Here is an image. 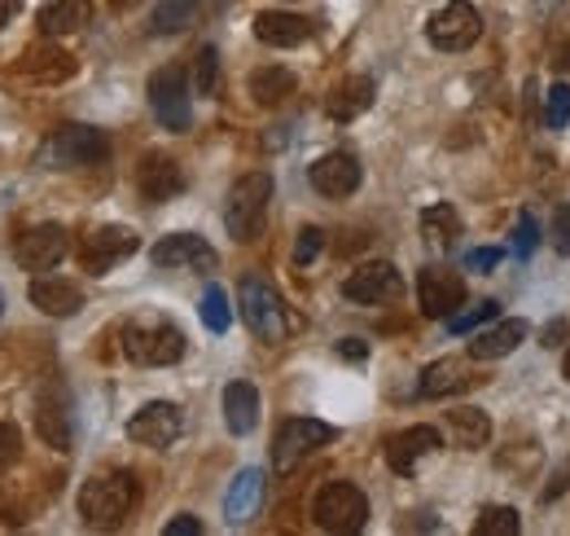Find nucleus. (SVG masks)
<instances>
[{"mask_svg": "<svg viewBox=\"0 0 570 536\" xmlns=\"http://www.w3.org/2000/svg\"><path fill=\"white\" fill-rule=\"evenodd\" d=\"M339 357H346V361H364V357H369V343L346 339V343H339Z\"/></svg>", "mask_w": 570, "mask_h": 536, "instance_id": "43", "label": "nucleus"}, {"mask_svg": "<svg viewBox=\"0 0 570 536\" xmlns=\"http://www.w3.org/2000/svg\"><path fill=\"white\" fill-rule=\"evenodd\" d=\"M35 426H40V435L58 449V453H66L71 449V440H75V431H71V409L66 404H40L35 409Z\"/></svg>", "mask_w": 570, "mask_h": 536, "instance_id": "30", "label": "nucleus"}, {"mask_svg": "<svg viewBox=\"0 0 570 536\" xmlns=\"http://www.w3.org/2000/svg\"><path fill=\"white\" fill-rule=\"evenodd\" d=\"M321 247H325V234H321L317 225H308V229L299 234V243H294V265L308 268L317 256H321Z\"/></svg>", "mask_w": 570, "mask_h": 536, "instance_id": "38", "label": "nucleus"}, {"mask_svg": "<svg viewBox=\"0 0 570 536\" xmlns=\"http://www.w3.org/2000/svg\"><path fill=\"white\" fill-rule=\"evenodd\" d=\"M549 238H553V251H558V256H570V203H558V207H553Z\"/></svg>", "mask_w": 570, "mask_h": 536, "instance_id": "39", "label": "nucleus"}, {"mask_svg": "<svg viewBox=\"0 0 570 536\" xmlns=\"http://www.w3.org/2000/svg\"><path fill=\"white\" fill-rule=\"evenodd\" d=\"M18 453H22V435H18V426H13V422H0V471H4V466H13V462H18Z\"/></svg>", "mask_w": 570, "mask_h": 536, "instance_id": "40", "label": "nucleus"}, {"mask_svg": "<svg viewBox=\"0 0 570 536\" xmlns=\"http://www.w3.org/2000/svg\"><path fill=\"white\" fill-rule=\"evenodd\" d=\"M123 357L132 365H176L185 357V334L176 321L158 317V312H141L123 326Z\"/></svg>", "mask_w": 570, "mask_h": 536, "instance_id": "2", "label": "nucleus"}, {"mask_svg": "<svg viewBox=\"0 0 570 536\" xmlns=\"http://www.w3.org/2000/svg\"><path fill=\"white\" fill-rule=\"evenodd\" d=\"M342 295L351 303H369V308L395 303L404 295V277H400V268L386 265V260H364L360 268H351V277L342 281Z\"/></svg>", "mask_w": 570, "mask_h": 536, "instance_id": "10", "label": "nucleus"}, {"mask_svg": "<svg viewBox=\"0 0 570 536\" xmlns=\"http://www.w3.org/2000/svg\"><path fill=\"white\" fill-rule=\"evenodd\" d=\"M93 18V0H44L40 4V31L44 35H71Z\"/></svg>", "mask_w": 570, "mask_h": 536, "instance_id": "25", "label": "nucleus"}, {"mask_svg": "<svg viewBox=\"0 0 570 536\" xmlns=\"http://www.w3.org/2000/svg\"><path fill=\"white\" fill-rule=\"evenodd\" d=\"M194 89L203 97H220V53H216V44L198 49V58H194Z\"/></svg>", "mask_w": 570, "mask_h": 536, "instance_id": "32", "label": "nucleus"}, {"mask_svg": "<svg viewBox=\"0 0 570 536\" xmlns=\"http://www.w3.org/2000/svg\"><path fill=\"white\" fill-rule=\"evenodd\" d=\"M136 189L145 203H172L185 194V167L172 158V154H145L136 163Z\"/></svg>", "mask_w": 570, "mask_h": 536, "instance_id": "14", "label": "nucleus"}, {"mask_svg": "<svg viewBox=\"0 0 570 536\" xmlns=\"http://www.w3.org/2000/svg\"><path fill=\"white\" fill-rule=\"evenodd\" d=\"M360 176L364 172H360V158L351 150H334V154L317 158L312 172H308V181H312V189L321 198H346V194H355L360 189Z\"/></svg>", "mask_w": 570, "mask_h": 536, "instance_id": "16", "label": "nucleus"}, {"mask_svg": "<svg viewBox=\"0 0 570 536\" xmlns=\"http://www.w3.org/2000/svg\"><path fill=\"white\" fill-rule=\"evenodd\" d=\"M483 35V18L469 0H448L431 22H426V40L444 53H465L474 40Z\"/></svg>", "mask_w": 570, "mask_h": 536, "instance_id": "9", "label": "nucleus"}, {"mask_svg": "<svg viewBox=\"0 0 570 536\" xmlns=\"http://www.w3.org/2000/svg\"><path fill=\"white\" fill-rule=\"evenodd\" d=\"M373 80L369 75H346L342 84L330 89V97H325V111H330V120H339V124H351V120H360L369 106H373Z\"/></svg>", "mask_w": 570, "mask_h": 536, "instance_id": "23", "label": "nucleus"}, {"mask_svg": "<svg viewBox=\"0 0 570 536\" xmlns=\"http://www.w3.org/2000/svg\"><path fill=\"white\" fill-rule=\"evenodd\" d=\"M444 426H448L456 449H483L491 440V418L483 409H469V404L465 409H448Z\"/></svg>", "mask_w": 570, "mask_h": 536, "instance_id": "26", "label": "nucleus"}, {"mask_svg": "<svg viewBox=\"0 0 570 536\" xmlns=\"http://www.w3.org/2000/svg\"><path fill=\"white\" fill-rule=\"evenodd\" d=\"M66 256V229L62 225H35L13 243V260L31 272H44Z\"/></svg>", "mask_w": 570, "mask_h": 536, "instance_id": "17", "label": "nucleus"}, {"mask_svg": "<svg viewBox=\"0 0 570 536\" xmlns=\"http://www.w3.org/2000/svg\"><path fill=\"white\" fill-rule=\"evenodd\" d=\"M136 247H141V238H136L132 229H123V225H102V229H93V234L84 238L80 265L89 268L93 277H102V272H111L118 260H127Z\"/></svg>", "mask_w": 570, "mask_h": 536, "instance_id": "13", "label": "nucleus"}, {"mask_svg": "<svg viewBox=\"0 0 570 536\" xmlns=\"http://www.w3.org/2000/svg\"><path fill=\"white\" fill-rule=\"evenodd\" d=\"M435 449H439V431L435 426H408V431H400V435L386 440V462H391V471L413 475L417 462L431 457Z\"/></svg>", "mask_w": 570, "mask_h": 536, "instance_id": "21", "label": "nucleus"}, {"mask_svg": "<svg viewBox=\"0 0 570 536\" xmlns=\"http://www.w3.org/2000/svg\"><path fill=\"white\" fill-rule=\"evenodd\" d=\"M272 203V176L268 172H246L225 198V229L232 243H255L263 234V216Z\"/></svg>", "mask_w": 570, "mask_h": 536, "instance_id": "3", "label": "nucleus"}, {"mask_svg": "<svg viewBox=\"0 0 570 536\" xmlns=\"http://www.w3.org/2000/svg\"><path fill=\"white\" fill-rule=\"evenodd\" d=\"M194 13H198V0H158V9H154V22H149V31H154V35H172V31H185V27L194 22Z\"/></svg>", "mask_w": 570, "mask_h": 536, "instance_id": "31", "label": "nucleus"}, {"mask_svg": "<svg viewBox=\"0 0 570 536\" xmlns=\"http://www.w3.org/2000/svg\"><path fill=\"white\" fill-rule=\"evenodd\" d=\"M460 388H469V374H465V361H456V357L426 365V374H422V396H431V401H444Z\"/></svg>", "mask_w": 570, "mask_h": 536, "instance_id": "28", "label": "nucleus"}, {"mask_svg": "<svg viewBox=\"0 0 570 536\" xmlns=\"http://www.w3.org/2000/svg\"><path fill=\"white\" fill-rule=\"evenodd\" d=\"M294 89H299V80H294V71H286V66H259V71L250 75V97H255L259 106H281Z\"/></svg>", "mask_w": 570, "mask_h": 536, "instance_id": "27", "label": "nucleus"}, {"mask_svg": "<svg viewBox=\"0 0 570 536\" xmlns=\"http://www.w3.org/2000/svg\"><path fill=\"white\" fill-rule=\"evenodd\" d=\"M496 265H500V251H496V247H478V251L465 256V268H469V272H491Z\"/></svg>", "mask_w": 570, "mask_h": 536, "instance_id": "41", "label": "nucleus"}, {"mask_svg": "<svg viewBox=\"0 0 570 536\" xmlns=\"http://www.w3.org/2000/svg\"><path fill=\"white\" fill-rule=\"evenodd\" d=\"M570 124V89L567 84H553L549 93H545V128H567Z\"/></svg>", "mask_w": 570, "mask_h": 536, "instance_id": "36", "label": "nucleus"}, {"mask_svg": "<svg viewBox=\"0 0 570 536\" xmlns=\"http://www.w3.org/2000/svg\"><path fill=\"white\" fill-rule=\"evenodd\" d=\"M141 502V488L127 471H111V475H93L80 493V519L84 528H97V533H111V528H123L127 515L136 511Z\"/></svg>", "mask_w": 570, "mask_h": 536, "instance_id": "1", "label": "nucleus"}, {"mask_svg": "<svg viewBox=\"0 0 570 536\" xmlns=\"http://www.w3.org/2000/svg\"><path fill=\"white\" fill-rule=\"evenodd\" d=\"M114 9H132V4H136V0H111Z\"/></svg>", "mask_w": 570, "mask_h": 536, "instance_id": "46", "label": "nucleus"}, {"mask_svg": "<svg viewBox=\"0 0 570 536\" xmlns=\"http://www.w3.org/2000/svg\"><path fill=\"white\" fill-rule=\"evenodd\" d=\"M198 312H203V326H207L211 334H225L228 326H232V308H228L225 286H207V290H203Z\"/></svg>", "mask_w": 570, "mask_h": 536, "instance_id": "33", "label": "nucleus"}, {"mask_svg": "<svg viewBox=\"0 0 570 536\" xmlns=\"http://www.w3.org/2000/svg\"><path fill=\"white\" fill-rule=\"evenodd\" d=\"M13 9H18V0H0V27L13 18Z\"/></svg>", "mask_w": 570, "mask_h": 536, "instance_id": "45", "label": "nucleus"}, {"mask_svg": "<svg viewBox=\"0 0 570 536\" xmlns=\"http://www.w3.org/2000/svg\"><path fill=\"white\" fill-rule=\"evenodd\" d=\"M312 35V22L299 18V13H286V9H263L255 13V40L268 44V49H294Z\"/></svg>", "mask_w": 570, "mask_h": 536, "instance_id": "20", "label": "nucleus"}, {"mask_svg": "<svg viewBox=\"0 0 570 536\" xmlns=\"http://www.w3.org/2000/svg\"><path fill=\"white\" fill-rule=\"evenodd\" d=\"M149 260H154V268H189V272H211L220 265L216 247L203 243L198 234H167L163 243H154Z\"/></svg>", "mask_w": 570, "mask_h": 536, "instance_id": "15", "label": "nucleus"}, {"mask_svg": "<svg viewBox=\"0 0 570 536\" xmlns=\"http://www.w3.org/2000/svg\"><path fill=\"white\" fill-rule=\"evenodd\" d=\"M312 519H317V528H325V533L351 536L369 524V502H364V493H360L355 484L334 480V484H325V488L312 497Z\"/></svg>", "mask_w": 570, "mask_h": 536, "instance_id": "6", "label": "nucleus"}, {"mask_svg": "<svg viewBox=\"0 0 570 536\" xmlns=\"http://www.w3.org/2000/svg\"><path fill=\"white\" fill-rule=\"evenodd\" d=\"M237 303H241V321L250 326L255 339H263V343H281V339H286L290 321H286V303H281V295L272 290V281H263V277H241Z\"/></svg>", "mask_w": 570, "mask_h": 536, "instance_id": "5", "label": "nucleus"}, {"mask_svg": "<svg viewBox=\"0 0 570 536\" xmlns=\"http://www.w3.org/2000/svg\"><path fill=\"white\" fill-rule=\"evenodd\" d=\"M263 497H268V475L259 466L237 471V480L228 484L225 493V519L228 524H250L263 511Z\"/></svg>", "mask_w": 570, "mask_h": 536, "instance_id": "18", "label": "nucleus"}, {"mask_svg": "<svg viewBox=\"0 0 570 536\" xmlns=\"http://www.w3.org/2000/svg\"><path fill=\"white\" fill-rule=\"evenodd\" d=\"M562 374H567V379H570V352H567V365H562Z\"/></svg>", "mask_w": 570, "mask_h": 536, "instance_id": "47", "label": "nucleus"}, {"mask_svg": "<svg viewBox=\"0 0 570 536\" xmlns=\"http://www.w3.org/2000/svg\"><path fill=\"white\" fill-rule=\"evenodd\" d=\"M422 234H426V243H431L435 251H448L456 243V234H460V216H456L448 203L426 207V212H422Z\"/></svg>", "mask_w": 570, "mask_h": 536, "instance_id": "29", "label": "nucleus"}, {"mask_svg": "<svg viewBox=\"0 0 570 536\" xmlns=\"http://www.w3.org/2000/svg\"><path fill=\"white\" fill-rule=\"evenodd\" d=\"M106 154H111V136L102 133V128H93V124H66V128H58V133L40 145L35 163L62 172V167H89V163H102Z\"/></svg>", "mask_w": 570, "mask_h": 536, "instance_id": "4", "label": "nucleus"}, {"mask_svg": "<svg viewBox=\"0 0 570 536\" xmlns=\"http://www.w3.org/2000/svg\"><path fill=\"white\" fill-rule=\"evenodd\" d=\"M536 243H540V225H536L531 212H522V216H518V229H514V256L527 260V256L536 251Z\"/></svg>", "mask_w": 570, "mask_h": 536, "instance_id": "37", "label": "nucleus"}, {"mask_svg": "<svg viewBox=\"0 0 570 536\" xmlns=\"http://www.w3.org/2000/svg\"><path fill=\"white\" fill-rule=\"evenodd\" d=\"M518 533H522V519L509 506H487L478 515V524H474V536H518Z\"/></svg>", "mask_w": 570, "mask_h": 536, "instance_id": "34", "label": "nucleus"}, {"mask_svg": "<svg viewBox=\"0 0 570 536\" xmlns=\"http://www.w3.org/2000/svg\"><path fill=\"white\" fill-rule=\"evenodd\" d=\"M149 106H154V120L167 128V133H189L194 124V102H189V75L180 66H158L149 75Z\"/></svg>", "mask_w": 570, "mask_h": 536, "instance_id": "7", "label": "nucleus"}, {"mask_svg": "<svg viewBox=\"0 0 570 536\" xmlns=\"http://www.w3.org/2000/svg\"><path fill=\"white\" fill-rule=\"evenodd\" d=\"M417 299H422V312L435 317V321H448L456 308L465 303V277L456 268L431 265L417 272Z\"/></svg>", "mask_w": 570, "mask_h": 536, "instance_id": "12", "label": "nucleus"}, {"mask_svg": "<svg viewBox=\"0 0 570 536\" xmlns=\"http://www.w3.org/2000/svg\"><path fill=\"white\" fill-rule=\"evenodd\" d=\"M330 440H339V431H334L330 422H321V418H290V422H281V431H277V440H272V466L286 475V471H294L308 453L325 449Z\"/></svg>", "mask_w": 570, "mask_h": 536, "instance_id": "8", "label": "nucleus"}, {"mask_svg": "<svg viewBox=\"0 0 570 536\" xmlns=\"http://www.w3.org/2000/svg\"><path fill=\"white\" fill-rule=\"evenodd\" d=\"M31 303L49 317H75L84 308V290L66 277H35L31 281Z\"/></svg>", "mask_w": 570, "mask_h": 536, "instance_id": "22", "label": "nucleus"}, {"mask_svg": "<svg viewBox=\"0 0 570 536\" xmlns=\"http://www.w3.org/2000/svg\"><path fill=\"white\" fill-rule=\"evenodd\" d=\"M562 330H567V326H562V321H553V326L545 330V339H540V343H545V348H553V343H562Z\"/></svg>", "mask_w": 570, "mask_h": 536, "instance_id": "44", "label": "nucleus"}, {"mask_svg": "<svg viewBox=\"0 0 570 536\" xmlns=\"http://www.w3.org/2000/svg\"><path fill=\"white\" fill-rule=\"evenodd\" d=\"M163 533H167V536H198V533H203V524H198L194 515H180V519H172Z\"/></svg>", "mask_w": 570, "mask_h": 536, "instance_id": "42", "label": "nucleus"}, {"mask_svg": "<svg viewBox=\"0 0 570 536\" xmlns=\"http://www.w3.org/2000/svg\"><path fill=\"white\" fill-rule=\"evenodd\" d=\"M180 431H185V413H180V404L172 401H149L145 409H136L132 422H127V440L145 444V449H172L180 440Z\"/></svg>", "mask_w": 570, "mask_h": 536, "instance_id": "11", "label": "nucleus"}, {"mask_svg": "<svg viewBox=\"0 0 570 536\" xmlns=\"http://www.w3.org/2000/svg\"><path fill=\"white\" fill-rule=\"evenodd\" d=\"M527 321L522 317H505V321H496V326H478L474 330V339H469V357L474 361H500V357H509L522 339H527Z\"/></svg>", "mask_w": 570, "mask_h": 536, "instance_id": "19", "label": "nucleus"}, {"mask_svg": "<svg viewBox=\"0 0 570 536\" xmlns=\"http://www.w3.org/2000/svg\"><path fill=\"white\" fill-rule=\"evenodd\" d=\"M225 422L232 435H250L259 426V388L246 379H232L225 388Z\"/></svg>", "mask_w": 570, "mask_h": 536, "instance_id": "24", "label": "nucleus"}, {"mask_svg": "<svg viewBox=\"0 0 570 536\" xmlns=\"http://www.w3.org/2000/svg\"><path fill=\"white\" fill-rule=\"evenodd\" d=\"M500 317V303L496 299H483V303H474L469 312H453L448 317V330L453 334H474L478 326H487V321H496Z\"/></svg>", "mask_w": 570, "mask_h": 536, "instance_id": "35", "label": "nucleus"}, {"mask_svg": "<svg viewBox=\"0 0 570 536\" xmlns=\"http://www.w3.org/2000/svg\"><path fill=\"white\" fill-rule=\"evenodd\" d=\"M0 312H4V303H0Z\"/></svg>", "mask_w": 570, "mask_h": 536, "instance_id": "48", "label": "nucleus"}]
</instances>
